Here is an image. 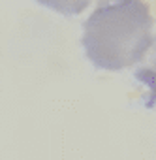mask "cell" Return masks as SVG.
<instances>
[{
  "label": "cell",
  "mask_w": 156,
  "mask_h": 160,
  "mask_svg": "<svg viewBox=\"0 0 156 160\" xmlns=\"http://www.w3.org/2000/svg\"><path fill=\"white\" fill-rule=\"evenodd\" d=\"M154 15L147 0H100L83 25V47L102 70L120 72L152 47Z\"/></svg>",
  "instance_id": "obj_1"
},
{
  "label": "cell",
  "mask_w": 156,
  "mask_h": 160,
  "mask_svg": "<svg viewBox=\"0 0 156 160\" xmlns=\"http://www.w3.org/2000/svg\"><path fill=\"white\" fill-rule=\"evenodd\" d=\"M135 79L141 81L147 87V91H149V94H147V106L154 108L156 106V38L152 42L150 58L135 70Z\"/></svg>",
  "instance_id": "obj_2"
},
{
  "label": "cell",
  "mask_w": 156,
  "mask_h": 160,
  "mask_svg": "<svg viewBox=\"0 0 156 160\" xmlns=\"http://www.w3.org/2000/svg\"><path fill=\"white\" fill-rule=\"evenodd\" d=\"M38 2L64 15H77L83 13L90 6L92 0H38Z\"/></svg>",
  "instance_id": "obj_3"
}]
</instances>
